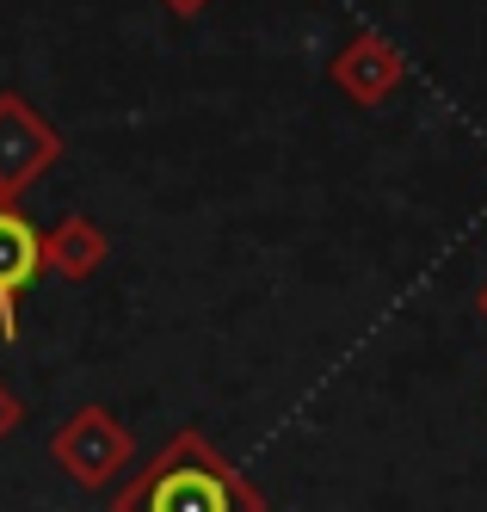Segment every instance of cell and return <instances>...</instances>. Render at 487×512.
Segmentation results:
<instances>
[{
  "label": "cell",
  "mask_w": 487,
  "mask_h": 512,
  "mask_svg": "<svg viewBox=\"0 0 487 512\" xmlns=\"http://www.w3.org/2000/svg\"><path fill=\"white\" fill-rule=\"evenodd\" d=\"M50 457H56V469L68 475L74 488L99 494V488L118 482V475H130V463H136V438H130V426L111 414L105 401H87V408H74V414L56 426Z\"/></svg>",
  "instance_id": "7a4b0ae2"
},
{
  "label": "cell",
  "mask_w": 487,
  "mask_h": 512,
  "mask_svg": "<svg viewBox=\"0 0 487 512\" xmlns=\"http://www.w3.org/2000/svg\"><path fill=\"white\" fill-rule=\"evenodd\" d=\"M111 512H272V506L198 426H185L111 494Z\"/></svg>",
  "instance_id": "6da1fadb"
},
{
  "label": "cell",
  "mask_w": 487,
  "mask_h": 512,
  "mask_svg": "<svg viewBox=\"0 0 487 512\" xmlns=\"http://www.w3.org/2000/svg\"><path fill=\"white\" fill-rule=\"evenodd\" d=\"M475 309H481V321H487V278H481V290H475Z\"/></svg>",
  "instance_id": "9c48e42d"
},
{
  "label": "cell",
  "mask_w": 487,
  "mask_h": 512,
  "mask_svg": "<svg viewBox=\"0 0 487 512\" xmlns=\"http://www.w3.org/2000/svg\"><path fill=\"white\" fill-rule=\"evenodd\" d=\"M19 420H25V401H19L7 383H0V445H7V438L19 432Z\"/></svg>",
  "instance_id": "52a82bcc"
},
{
  "label": "cell",
  "mask_w": 487,
  "mask_h": 512,
  "mask_svg": "<svg viewBox=\"0 0 487 512\" xmlns=\"http://www.w3.org/2000/svg\"><path fill=\"white\" fill-rule=\"evenodd\" d=\"M44 229L19 204L0 198V340H19V297L44 278Z\"/></svg>",
  "instance_id": "277c9868"
},
{
  "label": "cell",
  "mask_w": 487,
  "mask_h": 512,
  "mask_svg": "<svg viewBox=\"0 0 487 512\" xmlns=\"http://www.w3.org/2000/svg\"><path fill=\"white\" fill-rule=\"evenodd\" d=\"M56 161H62V130L25 93L7 87L0 93V198L19 204V192H31Z\"/></svg>",
  "instance_id": "3957f363"
},
{
  "label": "cell",
  "mask_w": 487,
  "mask_h": 512,
  "mask_svg": "<svg viewBox=\"0 0 487 512\" xmlns=\"http://www.w3.org/2000/svg\"><path fill=\"white\" fill-rule=\"evenodd\" d=\"M327 81L340 87L352 105H383L389 93H401L407 62H401V50L383 38V31H352V38H346L340 50H333Z\"/></svg>",
  "instance_id": "5b68a950"
},
{
  "label": "cell",
  "mask_w": 487,
  "mask_h": 512,
  "mask_svg": "<svg viewBox=\"0 0 487 512\" xmlns=\"http://www.w3.org/2000/svg\"><path fill=\"white\" fill-rule=\"evenodd\" d=\"M111 260V241L93 216H62L56 229H44V266L68 284H87L99 266Z\"/></svg>",
  "instance_id": "8992f818"
},
{
  "label": "cell",
  "mask_w": 487,
  "mask_h": 512,
  "mask_svg": "<svg viewBox=\"0 0 487 512\" xmlns=\"http://www.w3.org/2000/svg\"><path fill=\"white\" fill-rule=\"evenodd\" d=\"M161 7H167V13H179V19H192V13H204V7H210V0H161Z\"/></svg>",
  "instance_id": "ba28073f"
}]
</instances>
